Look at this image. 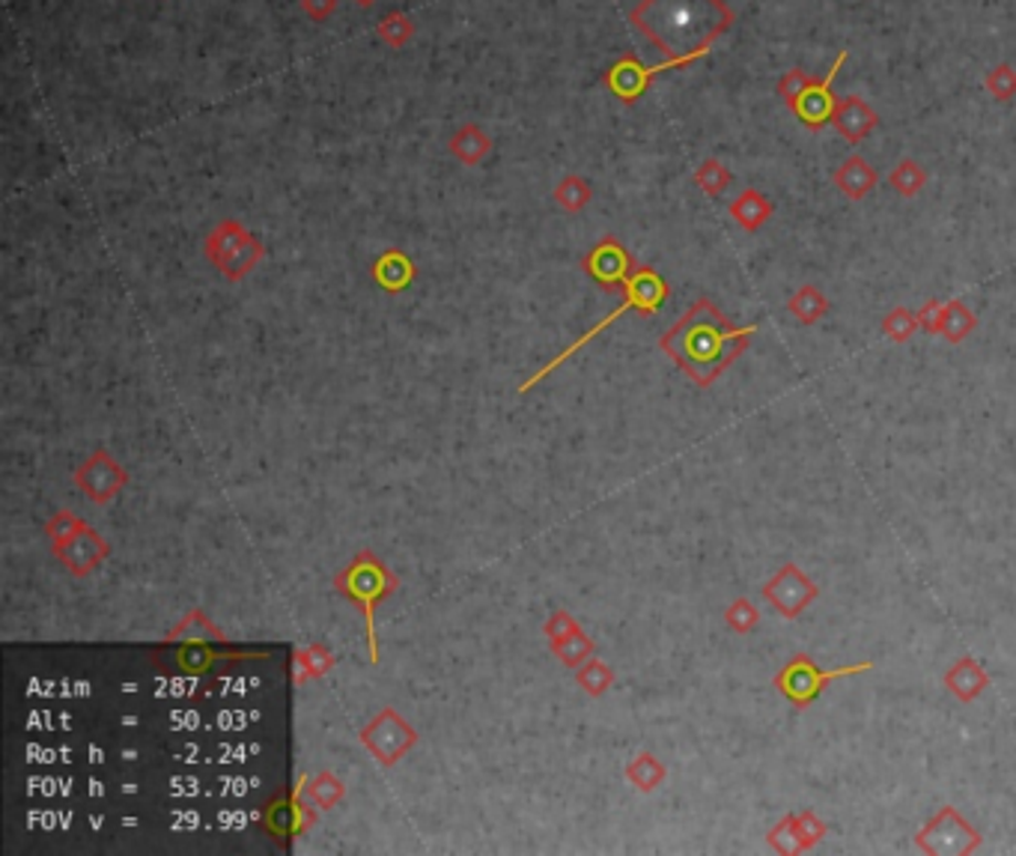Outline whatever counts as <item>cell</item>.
I'll use <instances>...</instances> for the list:
<instances>
[{
  "label": "cell",
  "instance_id": "cell-23",
  "mask_svg": "<svg viewBox=\"0 0 1016 856\" xmlns=\"http://www.w3.org/2000/svg\"><path fill=\"white\" fill-rule=\"evenodd\" d=\"M626 779L641 791V794H653L656 787H662L668 779V768L656 759L653 752H638L636 759L626 764Z\"/></svg>",
  "mask_w": 1016,
  "mask_h": 856
},
{
  "label": "cell",
  "instance_id": "cell-20",
  "mask_svg": "<svg viewBox=\"0 0 1016 856\" xmlns=\"http://www.w3.org/2000/svg\"><path fill=\"white\" fill-rule=\"evenodd\" d=\"M831 182L847 200H865L873 188L880 186V174L870 168V161H865L861 156H850L847 161H840V168H835Z\"/></svg>",
  "mask_w": 1016,
  "mask_h": 856
},
{
  "label": "cell",
  "instance_id": "cell-42",
  "mask_svg": "<svg viewBox=\"0 0 1016 856\" xmlns=\"http://www.w3.org/2000/svg\"><path fill=\"white\" fill-rule=\"evenodd\" d=\"M362 3H364V7H370V3H373V0H362Z\"/></svg>",
  "mask_w": 1016,
  "mask_h": 856
},
{
  "label": "cell",
  "instance_id": "cell-33",
  "mask_svg": "<svg viewBox=\"0 0 1016 856\" xmlns=\"http://www.w3.org/2000/svg\"><path fill=\"white\" fill-rule=\"evenodd\" d=\"M757 620H761V609H757L748 597H736V601L724 609V624H727V630H733L736 636H748V633L757 630Z\"/></svg>",
  "mask_w": 1016,
  "mask_h": 856
},
{
  "label": "cell",
  "instance_id": "cell-19",
  "mask_svg": "<svg viewBox=\"0 0 1016 856\" xmlns=\"http://www.w3.org/2000/svg\"><path fill=\"white\" fill-rule=\"evenodd\" d=\"M656 72H664V66H645L638 58H624L620 63H615V70L608 72V87L615 96H620L624 102H636L641 93L647 90L650 79Z\"/></svg>",
  "mask_w": 1016,
  "mask_h": 856
},
{
  "label": "cell",
  "instance_id": "cell-25",
  "mask_svg": "<svg viewBox=\"0 0 1016 856\" xmlns=\"http://www.w3.org/2000/svg\"><path fill=\"white\" fill-rule=\"evenodd\" d=\"M977 316L975 311L963 302V299H951L945 302V323H942V337L949 344H963L968 335H975Z\"/></svg>",
  "mask_w": 1016,
  "mask_h": 856
},
{
  "label": "cell",
  "instance_id": "cell-34",
  "mask_svg": "<svg viewBox=\"0 0 1016 856\" xmlns=\"http://www.w3.org/2000/svg\"><path fill=\"white\" fill-rule=\"evenodd\" d=\"M766 842H769V847L778 850V854H805L799 833H796V812H787V815L769 829Z\"/></svg>",
  "mask_w": 1016,
  "mask_h": 856
},
{
  "label": "cell",
  "instance_id": "cell-9",
  "mask_svg": "<svg viewBox=\"0 0 1016 856\" xmlns=\"http://www.w3.org/2000/svg\"><path fill=\"white\" fill-rule=\"evenodd\" d=\"M206 251H209V260L230 281H239V278L248 275L260 263V257H263V246L242 225H235V221H221L216 227V233L209 237Z\"/></svg>",
  "mask_w": 1016,
  "mask_h": 856
},
{
  "label": "cell",
  "instance_id": "cell-13",
  "mask_svg": "<svg viewBox=\"0 0 1016 856\" xmlns=\"http://www.w3.org/2000/svg\"><path fill=\"white\" fill-rule=\"evenodd\" d=\"M844 63H847V51H840L838 58H835L831 70L826 72V79H814L811 87L805 90V93L790 105L793 114L799 117V123L805 128L820 132V128L826 126V123H831V117H835L838 98L831 93V84H835V75H838Z\"/></svg>",
  "mask_w": 1016,
  "mask_h": 856
},
{
  "label": "cell",
  "instance_id": "cell-41",
  "mask_svg": "<svg viewBox=\"0 0 1016 856\" xmlns=\"http://www.w3.org/2000/svg\"><path fill=\"white\" fill-rule=\"evenodd\" d=\"M304 10L311 12L313 19H325L334 10V0H304Z\"/></svg>",
  "mask_w": 1016,
  "mask_h": 856
},
{
  "label": "cell",
  "instance_id": "cell-31",
  "mask_svg": "<svg viewBox=\"0 0 1016 856\" xmlns=\"http://www.w3.org/2000/svg\"><path fill=\"white\" fill-rule=\"evenodd\" d=\"M376 278H379V284L385 286V290H402V286L411 281L409 257L397 254V251L385 254L379 260V267H376Z\"/></svg>",
  "mask_w": 1016,
  "mask_h": 856
},
{
  "label": "cell",
  "instance_id": "cell-37",
  "mask_svg": "<svg viewBox=\"0 0 1016 856\" xmlns=\"http://www.w3.org/2000/svg\"><path fill=\"white\" fill-rule=\"evenodd\" d=\"M984 87L989 90V96L998 102H1010L1016 96V70L1010 63H998L996 70H989Z\"/></svg>",
  "mask_w": 1016,
  "mask_h": 856
},
{
  "label": "cell",
  "instance_id": "cell-22",
  "mask_svg": "<svg viewBox=\"0 0 1016 856\" xmlns=\"http://www.w3.org/2000/svg\"><path fill=\"white\" fill-rule=\"evenodd\" d=\"M334 662L337 660H334L332 650L325 648V645H320V641H316V645H304V648H298L293 654V669H290V675H293L295 683L320 680L334 669Z\"/></svg>",
  "mask_w": 1016,
  "mask_h": 856
},
{
  "label": "cell",
  "instance_id": "cell-16",
  "mask_svg": "<svg viewBox=\"0 0 1016 856\" xmlns=\"http://www.w3.org/2000/svg\"><path fill=\"white\" fill-rule=\"evenodd\" d=\"M993 678L989 671L975 660V657H960L951 662V669L942 675V687L949 689L951 696L963 704H972L989 689Z\"/></svg>",
  "mask_w": 1016,
  "mask_h": 856
},
{
  "label": "cell",
  "instance_id": "cell-36",
  "mask_svg": "<svg viewBox=\"0 0 1016 856\" xmlns=\"http://www.w3.org/2000/svg\"><path fill=\"white\" fill-rule=\"evenodd\" d=\"M796 833H799L805 854H808V850H814L826 838L829 827L823 824V817L814 808H805V812H796Z\"/></svg>",
  "mask_w": 1016,
  "mask_h": 856
},
{
  "label": "cell",
  "instance_id": "cell-26",
  "mask_svg": "<svg viewBox=\"0 0 1016 856\" xmlns=\"http://www.w3.org/2000/svg\"><path fill=\"white\" fill-rule=\"evenodd\" d=\"M304 794H307V800H311L313 806L328 812V808H334L343 797H346V785H343L341 776H334V773L325 770V773H320V776L307 779Z\"/></svg>",
  "mask_w": 1016,
  "mask_h": 856
},
{
  "label": "cell",
  "instance_id": "cell-18",
  "mask_svg": "<svg viewBox=\"0 0 1016 856\" xmlns=\"http://www.w3.org/2000/svg\"><path fill=\"white\" fill-rule=\"evenodd\" d=\"M632 257L626 254V248L615 239H606V242H599L590 257H587V272L597 278L603 286H617L626 284L629 275H632Z\"/></svg>",
  "mask_w": 1016,
  "mask_h": 856
},
{
  "label": "cell",
  "instance_id": "cell-3",
  "mask_svg": "<svg viewBox=\"0 0 1016 856\" xmlns=\"http://www.w3.org/2000/svg\"><path fill=\"white\" fill-rule=\"evenodd\" d=\"M397 576L391 573V567L385 562H379L370 550H362L355 555L353 562L346 564L337 576H334V588L341 591L343 597L349 603H355L364 615L367 624V650H370V662H379V639H376V606L385 597H391L397 591Z\"/></svg>",
  "mask_w": 1016,
  "mask_h": 856
},
{
  "label": "cell",
  "instance_id": "cell-40",
  "mask_svg": "<svg viewBox=\"0 0 1016 856\" xmlns=\"http://www.w3.org/2000/svg\"><path fill=\"white\" fill-rule=\"evenodd\" d=\"M919 325L921 332H928V335H942V323H945V302H939V299H928L924 305L919 307Z\"/></svg>",
  "mask_w": 1016,
  "mask_h": 856
},
{
  "label": "cell",
  "instance_id": "cell-24",
  "mask_svg": "<svg viewBox=\"0 0 1016 856\" xmlns=\"http://www.w3.org/2000/svg\"><path fill=\"white\" fill-rule=\"evenodd\" d=\"M787 311H790V314L796 316L802 325H814V323H820L823 316L829 314V299H826V295H823L814 284H805L790 295Z\"/></svg>",
  "mask_w": 1016,
  "mask_h": 856
},
{
  "label": "cell",
  "instance_id": "cell-4",
  "mask_svg": "<svg viewBox=\"0 0 1016 856\" xmlns=\"http://www.w3.org/2000/svg\"><path fill=\"white\" fill-rule=\"evenodd\" d=\"M45 534H49L54 555L66 571H72L75 576H87L98 567V564L108 559L111 546L105 543V537L98 532H93L87 522L75 516L72 511L54 513L45 522Z\"/></svg>",
  "mask_w": 1016,
  "mask_h": 856
},
{
  "label": "cell",
  "instance_id": "cell-7",
  "mask_svg": "<svg viewBox=\"0 0 1016 856\" xmlns=\"http://www.w3.org/2000/svg\"><path fill=\"white\" fill-rule=\"evenodd\" d=\"M981 845L984 836L960 815L957 806H942L915 833V847L930 856H968L981 850Z\"/></svg>",
  "mask_w": 1016,
  "mask_h": 856
},
{
  "label": "cell",
  "instance_id": "cell-30",
  "mask_svg": "<svg viewBox=\"0 0 1016 856\" xmlns=\"http://www.w3.org/2000/svg\"><path fill=\"white\" fill-rule=\"evenodd\" d=\"M731 182H733L731 170L724 168L719 158H706V161H701V165L694 168V186L701 188V191L710 197H719L722 191H727Z\"/></svg>",
  "mask_w": 1016,
  "mask_h": 856
},
{
  "label": "cell",
  "instance_id": "cell-32",
  "mask_svg": "<svg viewBox=\"0 0 1016 856\" xmlns=\"http://www.w3.org/2000/svg\"><path fill=\"white\" fill-rule=\"evenodd\" d=\"M919 328V316L912 314L909 307H894V311L882 316V335L889 337L891 344H907Z\"/></svg>",
  "mask_w": 1016,
  "mask_h": 856
},
{
  "label": "cell",
  "instance_id": "cell-11",
  "mask_svg": "<svg viewBox=\"0 0 1016 856\" xmlns=\"http://www.w3.org/2000/svg\"><path fill=\"white\" fill-rule=\"evenodd\" d=\"M362 743L379 764L394 768L406 752L418 747V731L397 710L385 708L362 729Z\"/></svg>",
  "mask_w": 1016,
  "mask_h": 856
},
{
  "label": "cell",
  "instance_id": "cell-29",
  "mask_svg": "<svg viewBox=\"0 0 1016 856\" xmlns=\"http://www.w3.org/2000/svg\"><path fill=\"white\" fill-rule=\"evenodd\" d=\"M889 186L894 188L900 197H915L921 188L928 186V170L921 168L915 158H903L898 168L889 174Z\"/></svg>",
  "mask_w": 1016,
  "mask_h": 856
},
{
  "label": "cell",
  "instance_id": "cell-12",
  "mask_svg": "<svg viewBox=\"0 0 1016 856\" xmlns=\"http://www.w3.org/2000/svg\"><path fill=\"white\" fill-rule=\"evenodd\" d=\"M820 597L817 582L802 571L799 564H782L763 585V601L769 603L784 620H796Z\"/></svg>",
  "mask_w": 1016,
  "mask_h": 856
},
{
  "label": "cell",
  "instance_id": "cell-8",
  "mask_svg": "<svg viewBox=\"0 0 1016 856\" xmlns=\"http://www.w3.org/2000/svg\"><path fill=\"white\" fill-rule=\"evenodd\" d=\"M167 648L158 654L167 666H174L182 675H206L221 662L233 660H260L269 657V650H248L233 648L227 639H206V641H165Z\"/></svg>",
  "mask_w": 1016,
  "mask_h": 856
},
{
  "label": "cell",
  "instance_id": "cell-6",
  "mask_svg": "<svg viewBox=\"0 0 1016 856\" xmlns=\"http://www.w3.org/2000/svg\"><path fill=\"white\" fill-rule=\"evenodd\" d=\"M870 669H873V662L870 660L856 662V666H840V669H820L808 654H799V657H793V660L775 675V689L782 692L784 699L790 701L793 708L805 710L820 699L831 680L856 678V675H865V671Z\"/></svg>",
  "mask_w": 1016,
  "mask_h": 856
},
{
  "label": "cell",
  "instance_id": "cell-35",
  "mask_svg": "<svg viewBox=\"0 0 1016 856\" xmlns=\"http://www.w3.org/2000/svg\"><path fill=\"white\" fill-rule=\"evenodd\" d=\"M450 149H453V153H457V156H460L462 161H465V165H474L478 158L486 156L489 138L483 135V132H480L478 126H465L460 132V135L453 138Z\"/></svg>",
  "mask_w": 1016,
  "mask_h": 856
},
{
  "label": "cell",
  "instance_id": "cell-28",
  "mask_svg": "<svg viewBox=\"0 0 1016 856\" xmlns=\"http://www.w3.org/2000/svg\"><path fill=\"white\" fill-rule=\"evenodd\" d=\"M576 683L585 689L587 696L599 699V696H606L608 689L615 687V671H611V666L597 660V657H590V660H585L576 669Z\"/></svg>",
  "mask_w": 1016,
  "mask_h": 856
},
{
  "label": "cell",
  "instance_id": "cell-21",
  "mask_svg": "<svg viewBox=\"0 0 1016 856\" xmlns=\"http://www.w3.org/2000/svg\"><path fill=\"white\" fill-rule=\"evenodd\" d=\"M775 207L769 197L757 191V188H745L743 195L731 200V216L736 225L743 227L745 233H757L769 218H773Z\"/></svg>",
  "mask_w": 1016,
  "mask_h": 856
},
{
  "label": "cell",
  "instance_id": "cell-27",
  "mask_svg": "<svg viewBox=\"0 0 1016 856\" xmlns=\"http://www.w3.org/2000/svg\"><path fill=\"white\" fill-rule=\"evenodd\" d=\"M206 639H224L221 630L216 627V620L206 618V612L195 609L188 612L186 618L179 620L174 630L167 633V641H206Z\"/></svg>",
  "mask_w": 1016,
  "mask_h": 856
},
{
  "label": "cell",
  "instance_id": "cell-39",
  "mask_svg": "<svg viewBox=\"0 0 1016 856\" xmlns=\"http://www.w3.org/2000/svg\"><path fill=\"white\" fill-rule=\"evenodd\" d=\"M811 84H814V75H808L805 70H790L782 81H778V96H782L787 105H793V102H796L805 90L811 87Z\"/></svg>",
  "mask_w": 1016,
  "mask_h": 856
},
{
  "label": "cell",
  "instance_id": "cell-2",
  "mask_svg": "<svg viewBox=\"0 0 1016 856\" xmlns=\"http://www.w3.org/2000/svg\"><path fill=\"white\" fill-rule=\"evenodd\" d=\"M629 19L668 58L664 70H680L704 58L733 12L724 0H641Z\"/></svg>",
  "mask_w": 1016,
  "mask_h": 856
},
{
  "label": "cell",
  "instance_id": "cell-5",
  "mask_svg": "<svg viewBox=\"0 0 1016 856\" xmlns=\"http://www.w3.org/2000/svg\"><path fill=\"white\" fill-rule=\"evenodd\" d=\"M624 290H626L624 305L617 307V311L611 316H606L603 323L594 325V328H590V332H587V335L582 337V341H576L573 346H567V349L557 355L552 365H546L543 370H537V374L531 376L528 383L522 385V394L528 392V388H534L537 383H543V379H546V376L552 374V370H557V367L567 362L569 355L578 353V349H582V346H585L587 341H594V337H597L599 332H603V328H608V325L615 323L617 316H624L626 311H638V314H656V311L662 307L664 299H668V284H664V278L659 275V272H653V269H647V267L632 269V275H629V281L624 284Z\"/></svg>",
  "mask_w": 1016,
  "mask_h": 856
},
{
  "label": "cell",
  "instance_id": "cell-38",
  "mask_svg": "<svg viewBox=\"0 0 1016 856\" xmlns=\"http://www.w3.org/2000/svg\"><path fill=\"white\" fill-rule=\"evenodd\" d=\"M557 200H561V207L569 209V212H578V209L585 207L587 200H590V186H587L585 179L578 177H567L561 186H557Z\"/></svg>",
  "mask_w": 1016,
  "mask_h": 856
},
{
  "label": "cell",
  "instance_id": "cell-14",
  "mask_svg": "<svg viewBox=\"0 0 1016 856\" xmlns=\"http://www.w3.org/2000/svg\"><path fill=\"white\" fill-rule=\"evenodd\" d=\"M75 483L84 490L87 499L98 504H108L114 502V495L128 483V472L119 463H114V457L108 451H96L90 453L87 463L78 466Z\"/></svg>",
  "mask_w": 1016,
  "mask_h": 856
},
{
  "label": "cell",
  "instance_id": "cell-10",
  "mask_svg": "<svg viewBox=\"0 0 1016 856\" xmlns=\"http://www.w3.org/2000/svg\"><path fill=\"white\" fill-rule=\"evenodd\" d=\"M304 785H307V776H298L293 787H281L272 800H269V806L263 808V829L274 842H293L298 838L307 827H313V812H311V800L304 803Z\"/></svg>",
  "mask_w": 1016,
  "mask_h": 856
},
{
  "label": "cell",
  "instance_id": "cell-1",
  "mask_svg": "<svg viewBox=\"0 0 1016 856\" xmlns=\"http://www.w3.org/2000/svg\"><path fill=\"white\" fill-rule=\"evenodd\" d=\"M757 325H733L710 299H698L662 335V353L692 379L710 388L748 349Z\"/></svg>",
  "mask_w": 1016,
  "mask_h": 856
},
{
  "label": "cell",
  "instance_id": "cell-17",
  "mask_svg": "<svg viewBox=\"0 0 1016 856\" xmlns=\"http://www.w3.org/2000/svg\"><path fill=\"white\" fill-rule=\"evenodd\" d=\"M831 126L838 128L840 138H847V144H861L873 128L880 126V117L861 96H844L838 98Z\"/></svg>",
  "mask_w": 1016,
  "mask_h": 856
},
{
  "label": "cell",
  "instance_id": "cell-15",
  "mask_svg": "<svg viewBox=\"0 0 1016 856\" xmlns=\"http://www.w3.org/2000/svg\"><path fill=\"white\" fill-rule=\"evenodd\" d=\"M546 636L557 660L569 669H578L582 662L594 657V639L578 627V620L567 609H555L548 615Z\"/></svg>",
  "mask_w": 1016,
  "mask_h": 856
}]
</instances>
